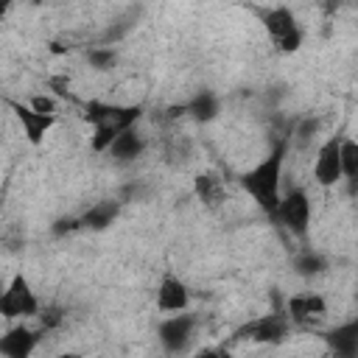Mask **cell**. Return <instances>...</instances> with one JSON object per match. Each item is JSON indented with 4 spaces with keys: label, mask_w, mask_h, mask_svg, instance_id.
<instances>
[{
    "label": "cell",
    "mask_w": 358,
    "mask_h": 358,
    "mask_svg": "<svg viewBox=\"0 0 358 358\" xmlns=\"http://www.w3.org/2000/svg\"><path fill=\"white\" fill-rule=\"evenodd\" d=\"M11 109H14V117L22 126V134L31 145H39L48 137V131L56 126V115H42V112L31 109L28 103H11Z\"/></svg>",
    "instance_id": "10"
},
{
    "label": "cell",
    "mask_w": 358,
    "mask_h": 358,
    "mask_svg": "<svg viewBox=\"0 0 358 358\" xmlns=\"http://www.w3.org/2000/svg\"><path fill=\"white\" fill-rule=\"evenodd\" d=\"M285 313H288L291 322H296V324H308V322H313V319H319V316L327 313V302H324V296L316 294V291H302V294L288 296V302H285Z\"/></svg>",
    "instance_id": "12"
},
{
    "label": "cell",
    "mask_w": 358,
    "mask_h": 358,
    "mask_svg": "<svg viewBox=\"0 0 358 358\" xmlns=\"http://www.w3.org/2000/svg\"><path fill=\"white\" fill-rule=\"evenodd\" d=\"M193 190H196V196L201 199L204 207H218V204L227 201V187L213 173H199L193 179Z\"/></svg>",
    "instance_id": "15"
},
{
    "label": "cell",
    "mask_w": 358,
    "mask_h": 358,
    "mask_svg": "<svg viewBox=\"0 0 358 358\" xmlns=\"http://www.w3.org/2000/svg\"><path fill=\"white\" fill-rule=\"evenodd\" d=\"M187 305H190V291H187V285H185L176 274H171V271L162 274V280H159V285H157V310L173 316V313H185Z\"/></svg>",
    "instance_id": "9"
},
{
    "label": "cell",
    "mask_w": 358,
    "mask_h": 358,
    "mask_svg": "<svg viewBox=\"0 0 358 358\" xmlns=\"http://www.w3.org/2000/svg\"><path fill=\"white\" fill-rule=\"evenodd\" d=\"M87 59H90V64H92L95 70H112L115 62H117V53H115L112 48H92Z\"/></svg>",
    "instance_id": "20"
},
{
    "label": "cell",
    "mask_w": 358,
    "mask_h": 358,
    "mask_svg": "<svg viewBox=\"0 0 358 358\" xmlns=\"http://www.w3.org/2000/svg\"><path fill=\"white\" fill-rule=\"evenodd\" d=\"M0 316L8 319V322L39 316V299H36L31 282L22 274H14L11 282L6 285V291L0 294Z\"/></svg>",
    "instance_id": "3"
},
{
    "label": "cell",
    "mask_w": 358,
    "mask_h": 358,
    "mask_svg": "<svg viewBox=\"0 0 358 358\" xmlns=\"http://www.w3.org/2000/svg\"><path fill=\"white\" fill-rule=\"evenodd\" d=\"M143 106L137 103H103V101H90L84 106V120L92 126V137L90 145L95 154H106L112 148V143L134 129V123L140 120Z\"/></svg>",
    "instance_id": "2"
},
{
    "label": "cell",
    "mask_w": 358,
    "mask_h": 358,
    "mask_svg": "<svg viewBox=\"0 0 358 358\" xmlns=\"http://www.w3.org/2000/svg\"><path fill=\"white\" fill-rule=\"evenodd\" d=\"M263 28H266V34L271 36V42L277 45L280 53H296L299 50V45H302V28L296 25V17L285 6L268 8L263 14Z\"/></svg>",
    "instance_id": "4"
},
{
    "label": "cell",
    "mask_w": 358,
    "mask_h": 358,
    "mask_svg": "<svg viewBox=\"0 0 358 358\" xmlns=\"http://www.w3.org/2000/svg\"><path fill=\"white\" fill-rule=\"evenodd\" d=\"M56 358H81L78 352H62V355H56Z\"/></svg>",
    "instance_id": "25"
},
{
    "label": "cell",
    "mask_w": 358,
    "mask_h": 358,
    "mask_svg": "<svg viewBox=\"0 0 358 358\" xmlns=\"http://www.w3.org/2000/svg\"><path fill=\"white\" fill-rule=\"evenodd\" d=\"M288 327H291L288 313H266V316L243 324L238 330V338H249L257 344H280V341H285Z\"/></svg>",
    "instance_id": "7"
},
{
    "label": "cell",
    "mask_w": 358,
    "mask_h": 358,
    "mask_svg": "<svg viewBox=\"0 0 358 358\" xmlns=\"http://www.w3.org/2000/svg\"><path fill=\"white\" fill-rule=\"evenodd\" d=\"M76 229H81V218H59V221L53 224V232H56V235L76 232Z\"/></svg>",
    "instance_id": "22"
},
{
    "label": "cell",
    "mask_w": 358,
    "mask_h": 358,
    "mask_svg": "<svg viewBox=\"0 0 358 358\" xmlns=\"http://www.w3.org/2000/svg\"><path fill=\"white\" fill-rule=\"evenodd\" d=\"M313 179L322 187H333L338 182H344V171H341V137H330L319 145L316 159H313Z\"/></svg>",
    "instance_id": "6"
},
{
    "label": "cell",
    "mask_w": 358,
    "mask_h": 358,
    "mask_svg": "<svg viewBox=\"0 0 358 358\" xmlns=\"http://www.w3.org/2000/svg\"><path fill=\"white\" fill-rule=\"evenodd\" d=\"M185 109H187L199 123H207V120H213V117L218 115V109H221V106H218V95H213V92H207V90H204V92H199V95H196Z\"/></svg>",
    "instance_id": "17"
},
{
    "label": "cell",
    "mask_w": 358,
    "mask_h": 358,
    "mask_svg": "<svg viewBox=\"0 0 358 358\" xmlns=\"http://www.w3.org/2000/svg\"><path fill=\"white\" fill-rule=\"evenodd\" d=\"M294 268H296V274H302V277H316V274H322V271L327 268V263H324V257L316 255V252H302V255L294 260Z\"/></svg>",
    "instance_id": "19"
},
{
    "label": "cell",
    "mask_w": 358,
    "mask_h": 358,
    "mask_svg": "<svg viewBox=\"0 0 358 358\" xmlns=\"http://www.w3.org/2000/svg\"><path fill=\"white\" fill-rule=\"evenodd\" d=\"M28 106L36 109V112H42V115H56V101L50 95H34L28 101Z\"/></svg>",
    "instance_id": "21"
},
{
    "label": "cell",
    "mask_w": 358,
    "mask_h": 358,
    "mask_svg": "<svg viewBox=\"0 0 358 358\" xmlns=\"http://www.w3.org/2000/svg\"><path fill=\"white\" fill-rule=\"evenodd\" d=\"M341 171L347 182L358 176V143L350 137H341Z\"/></svg>",
    "instance_id": "18"
},
{
    "label": "cell",
    "mask_w": 358,
    "mask_h": 358,
    "mask_svg": "<svg viewBox=\"0 0 358 358\" xmlns=\"http://www.w3.org/2000/svg\"><path fill=\"white\" fill-rule=\"evenodd\" d=\"M193 316L190 313H173V316H165L157 327V336H159V344L168 350V352H182L187 350L190 338H193Z\"/></svg>",
    "instance_id": "8"
},
{
    "label": "cell",
    "mask_w": 358,
    "mask_h": 358,
    "mask_svg": "<svg viewBox=\"0 0 358 358\" xmlns=\"http://www.w3.org/2000/svg\"><path fill=\"white\" fill-rule=\"evenodd\" d=\"M285 140H280L257 165H252L249 171L241 173V187L246 190V196L268 215L277 213L280 201H282V190H280V179H282V162H285Z\"/></svg>",
    "instance_id": "1"
},
{
    "label": "cell",
    "mask_w": 358,
    "mask_h": 358,
    "mask_svg": "<svg viewBox=\"0 0 358 358\" xmlns=\"http://www.w3.org/2000/svg\"><path fill=\"white\" fill-rule=\"evenodd\" d=\"M143 148H145V143H143V137L134 131V129H129V131H123L115 143H112V148L106 151L112 159H117V162H131V159H137L140 154H143Z\"/></svg>",
    "instance_id": "16"
},
{
    "label": "cell",
    "mask_w": 358,
    "mask_h": 358,
    "mask_svg": "<svg viewBox=\"0 0 358 358\" xmlns=\"http://www.w3.org/2000/svg\"><path fill=\"white\" fill-rule=\"evenodd\" d=\"M59 319H62L59 308H48V310L42 313V327H45V330H48V327H56V324H59Z\"/></svg>",
    "instance_id": "23"
},
{
    "label": "cell",
    "mask_w": 358,
    "mask_h": 358,
    "mask_svg": "<svg viewBox=\"0 0 358 358\" xmlns=\"http://www.w3.org/2000/svg\"><path fill=\"white\" fill-rule=\"evenodd\" d=\"M120 215V204L117 201H95L84 215H81V227L84 229H95V232H101V229H106V227H112V221Z\"/></svg>",
    "instance_id": "14"
},
{
    "label": "cell",
    "mask_w": 358,
    "mask_h": 358,
    "mask_svg": "<svg viewBox=\"0 0 358 358\" xmlns=\"http://www.w3.org/2000/svg\"><path fill=\"white\" fill-rule=\"evenodd\" d=\"M39 344V330L28 324H14L3 333L0 338V352L3 358H31Z\"/></svg>",
    "instance_id": "11"
},
{
    "label": "cell",
    "mask_w": 358,
    "mask_h": 358,
    "mask_svg": "<svg viewBox=\"0 0 358 358\" xmlns=\"http://www.w3.org/2000/svg\"><path fill=\"white\" fill-rule=\"evenodd\" d=\"M193 358H229V352L221 350V347H204V350H199Z\"/></svg>",
    "instance_id": "24"
},
{
    "label": "cell",
    "mask_w": 358,
    "mask_h": 358,
    "mask_svg": "<svg viewBox=\"0 0 358 358\" xmlns=\"http://www.w3.org/2000/svg\"><path fill=\"white\" fill-rule=\"evenodd\" d=\"M274 218L280 221V227H285L291 235L296 238H305L308 229H310V199L302 187H294L282 196Z\"/></svg>",
    "instance_id": "5"
},
{
    "label": "cell",
    "mask_w": 358,
    "mask_h": 358,
    "mask_svg": "<svg viewBox=\"0 0 358 358\" xmlns=\"http://www.w3.org/2000/svg\"><path fill=\"white\" fill-rule=\"evenodd\" d=\"M324 341L336 358H358V319L336 324L324 333Z\"/></svg>",
    "instance_id": "13"
}]
</instances>
